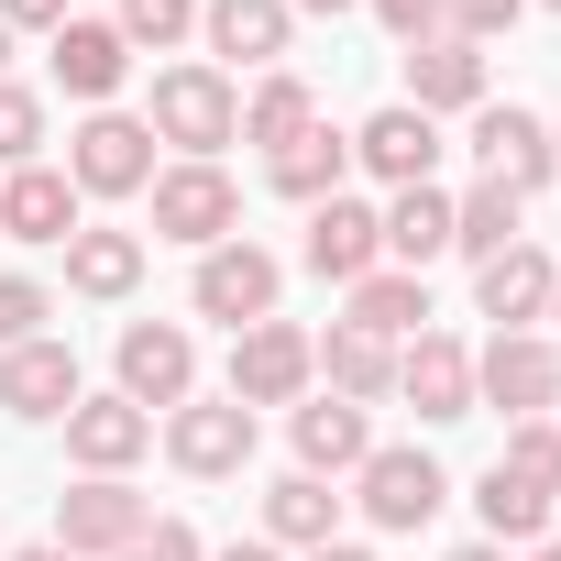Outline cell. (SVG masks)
Masks as SVG:
<instances>
[{"instance_id":"e575fe53","label":"cell","mask_w":561,"mask_h":561,"mask_svg":"<svg viewBox=\"0 0 561 561\" xmlns=\"http://www.w3.org/2000/svg\"><path fill=\"white\" fill-rule=\"evenodd\" d=\"M45 287H34V275H0V353H23V342H45Z\"/></svg>"},{"instance_id":"d6986e66","label":"cell","mask_w":561,"mask_h":561,"mask_svg":"<svg viewBox=\"0 0 561 561\" xmlns=\"http://www.w3.org/2000/svg\"><path fill=\"white\" fill-rule=\"evenodd\" d=\"M122 78H133V45H122V23H78V12H67V23H56V89L111 111V89H122Z\"/></svg>"},{"instance_id":"30bf717a","label":"cell","mask_w":561,"mask_h":561,"mask_svg":"<svg viewBox=\"0 0 561 561\" xmlns=\"http://www.w3.org/2000/svg\"><path fill=\"white\" fill-rule=\"evenodd\" d=\"M187 386H198V342L176 320H133L122 331V397L154 419V408H187Z\"/></svg>"},{"instance_id":"7402d4cb","label":"cell","mask_w":561,"mask_h":561,"mask_svg":"<svg viewBox=\"0 0 561 561\" xmlns=\"http://www.w3.org/2000/svg\"><path fill=\"white\" fill-rule=\"evenodd\" d=\"M287 430H298V473H320V484L331 473H364V451H375V430H364L353 397H309Z\"/></svg>"},{"instance_id":"4dcf8cb0","label":"cell","mask_w":561,"mask_h":561,"mask_svg":"<svg viewBox=\"0 0 561 561\" xmlns=\"http://www.w3.org/2000/svg\"><path fill=\"white\" fill-rule=\"evenodd\" d=\"M517 187H495V176H473V198H451V253H473V264H495L506 242H517Z\"/></svg>"},{"instance_id":"603a6c76","label":"cell","mask_w":561,"mask_h":561,"mask_svg":"<svg viewBox=\"0 0 561 561\" xmlns=\"http://www.w3.org/2000/svg\"><path fill=\"white\" fill-rule=\"evenodd\" d=\"M264 539H275V550H320V539H342V495H331L320 473H275V484H264Z\"/></svg>"},{"instance_id":"c3c4849f","label":"cell","mask_w":561,"mask_h":561,"mask_svg":"<svg viewBox=\"0 0 561 561\" xmlns=\"http://www.w3.org/2000/svg\"><path fill=\"white\" fill-rule=\"evenodd\" d=\"M539 12H561V0H539Z\"/></svg>"},{"instance_id":"d6a6232c","label":"cell","mask_w":561,"mask_h":561,"mask_svg":"<svg viewBox=\"0 0 561 561\" xmlns=\"http://www.w3.org/2000/svg\"><path fill=\"white\" fill-rule=\"evenodd\" d=\"M12 165H45V100L0 78V176H12Z\"/></svg>"},{"instance_id":"4fadbf2b","label":"cell","mask_w":561,"mask_h":561,"mask_svg":"<svg viewBox=\"0 0 561 561\" xmlns=\"http://www.w3.org/2000/svg\"><path fill=\"white\" fill-rule=\"evenodd\" d=\"M550 154H561V144H550V122H528L517 100H506V111H473V165H484L495 187H517V198H528V187H550Z\"/></svg>"},{"instance_id":"60d3db41","label":"cell","mask_w":561,"mask_h":561,"mask_svg":"<svg viewBox=\"0 0 561 561\" xmlns=\"http://www.w3.org/2000/svg\"><path fill=\"white\" fill-rule=\"evenodd\" d=\"M309 561H375V550H364V539H320Z\"/></svg>"},{"instance_id":"484cf974","label":"cell","mask_w":561,"mask_h":561,"mask_svg":"<svg viewBox=\"0 0 561 561\" xmlns=\"http://www.w3.org/2000/svg\"><path fill=\"white\" fill-rule=\"evenodd\" d=\"M67 287L78 298H133L144 287V231H67Z\"/></svg>"},{"instance_id":"ba28073f","label":"cell","mask_w":561,"mask_h":561,"mask_svg":"<svg viewBox=\"0 0 561 561\" xmlns=\"http://www.w3.org/2000/svg\"><path fill=\"white\" fill-rule=\"evenodd\" d=\"M165 462L198 473V484L242 473V462H253V408H231V397H187V408H165Z\"/></svg>"},{"instance_id":"d590c367","label":"cell","mask_w":561,"mask_h":561,"mask_svg":"<svg viewBox=\"0 0 561 561\" xmlns=\"http://www.w3.org/2000/svg\"><path fill=\"white\" fill-rule=\"evenodd\" d=\"M375 23L397 45H430V34H451V0H375Z\"/></svg>"},{"instance_id":"7bdbcfd3","label":"cell","mask_w":561,"mask_h":561,"mask_svg":"<svg viewBox=\"0 0 561 561\" xmlns=\"http://www.w3.org/2000/svg\"><path fill=\"white\" fill-rule=\"evenodd\" d=\"M451 561H506V550H495V539H462V550H451Z\"/></svg>"},{"instance_id":"ffe728a7","label":"cell","mask_w":561,"mask_h":561,"mask_svg":"<svg viewBox=\"0 0 561 561\" xmlns=\"http://www.w3.org/2000/svg\"><path fill=\"white\" fill-rule=\"evenodd\" d=\"M0 408H12V419H67V408H78V353H67V342L0 353Z\"/></svg>"},{"instance_id":"681fc988","label":"cell","mask_w":561,"mask_h":561,"mask_svg":"<svg viewBox=\"0 0 561 561\" xmlns=\"http://www.w3.org/2000/svg\"><path fill=\"white\" fill-rule=\"evenodd\" d=\"M550 144H561V133H550Z\"/></svg>"},{"instance_id":"cb8c5ba5","label":"cell","mask_w":561,"mask_h":561,"mask_svg":"<svg viewBox=\"0 0 561 561\" xmlns=\"http://www.w3.org/2000/svg\"><path fill=\"white\" fill-rule=\"evenodd\" d=\"M264 176H275V198H298V209H320V198H342V176H353V144L331 133V122H309L287 154H264Z\"/></svg>"},{"instance_id":"4316f807","label":"cell","mask_w":561,"mask_h":561,"mask_svg":"<svg viewBox=\"0 0 561 561\" xmlns=\"http://www.w3.org/2000/svg\"><path fill=\"white\" fill-rule=\"evenodd\" d=\"M473 517H484V539H495V550H539V539H550V495H539V484H517L506 462H484Z\"/></svg>"},{"instance_id":"ab89813d","label":"cell","mask_w":561,"mask_h":561,"mask_svg":"<svg viewBox=\"0 0 561 561\" xmlns=\"http://www.w3.org/2000/svg\"><path fill=\"white\" fill-rule=\"evenodd\" d=\"M209 561H275V539H231V550H209Z\"/></svg>"},{"instance_id":"3957f363","label":"cell","mask_w":561,"mask_h":561,"mask_svg":"<svg viewBox=\"0 0 561 561\" xmlns=\"http://www.w3.org/2000/svg\"><path fill=\"white\" fill-rule=\"evenodd\" d=\"M67 187H78V198H144V187H154V133H144L133 111H89V122L67 133Z\"/></svg>"},{"instance_id":"277c9868","label":"cell","mask_w":561,"mask_h":561,"mask_svg":"<svg viewBox=\"0 0 561 561\" xmlns=\"http://www.w3.org/2000/svg\"><path fill=\"white\" fill-rule=\"evenodd\" d=\"M473 408H506V430H517V419H550V408H561V353H550L539 331H495V342L473 353Z\"/></svg>"},{"instance_id":"7dc6e473","label":"cell","mask_w":561,"mask_h":561,"mask_svg":"<svg viewBox=\"0 0 561 561\" xmlns=\"http://www.w3.org/2000/svg\"><path fill=\"white\" fill-rule=\"evenodd\" d=\"M550 320H561V275H550Z\"/></svg>"},{"instance_id":"6da1fadb","label":"cell","mask_w":561,"mask_h":561,"mask_svg":"<svg viewBox=\"0 0 561 561\" xmlns=\"http://www.w3.org/2000/svg\"><path fill=\"white\" fill-rule=\"evenodd\" d=\"M144 133H154V144H176L187 165H209L220 144H242V89H231L220 67H165V78H154Z\"/></svg>"},{"instance_id":"f1b7e54d","label":"cell","mask_w":561,"mask_h":561,"mask_svg":"<svg viewBox=\"0 0 561 561\" xmlns=\"http://www.w3.org/2000/svg\"><path fill=\"white\" fill-rule=\"evenodd\" d=\"M309 364L331 375V397H397V342H375V331H331V342H309Z\"/></svg>"},{"instance_id":"ac0fdd59","label":"cell","mask_w":561,"mask_h":561,"mask_svg":"<svg viewBox=\"0 0 561 561\" xmlns=\"http://www.w3.org/2000/svg\"><path fill=\"white\" fill-rule=\"evenodd\" d=\"M550 275H561V264H550L539 242H506L495 264H473V298H484L495 331H528V320H550Z\"/></svg>"},{"instance_id":"52a82bcc","label":"cell","mask_w":561,"mask_h":561,"mask_svg":"<svg viewBox=\"0 0 561 561\" xmlns=\"http://www.w3.org/2000/svg\"><path fill=\"white\" fill-rule=\"evenodd\" d=\"M309 331H287V320H253V331H231V408H298L309 397Z\"/></svg>"},{"instance_id":"f6af8a7d","label":"cell","mask_w":561,"mask_h":561,"mask_svg":"<svg viewBox=\"0 0 561 561\" xmlns=\"http://www.w3.org/2000/svg\"><path fill=\"white\" fill-rule=\"evenodd\" d=\"M528 561H561V539H539V550H528Z\"/></svg>"},{"instance_id":"d4e9b609","label":"cell","mask_w":561,"mask_h":561,"mask_svg":"<svg viewBox=\"0 0 561 561\" xmlns=\"http://www.w3.org/2000/svg\"><path fill=\"white\" fill-rule=\"evenodd\" d=\"M375 220H386V264H397V275H419V264L451 253V198H440V187H397Z\"/></svg>"},{"instance_id":"f35d334b","label":"cell","mask_w":561,"mask_h":561,"mask_svg":"<svg viewBox=\"0 0 561 561\" xmlns=\"http://www.w3.org/2000/svg\"><path fill=\"white\" fill-rule=\"evenodd\" d=\"M0 23H12V34H56V23H67V0H0Z\"/></svg>"},{"instance_id":"836d02e7","label":"cell","mask_w":561,"mask_h":561,"mask_svg":"<svg viewBox=\"0 0 561 561\" xmlns=\"http://www.w3.org/2000/svg\"><path fill=\"white\" fill-rule=\"evenodd\" d=\"M176 34H198V0H122V45H176Z\"/></svg>"},{"instance_id":"9c48e42d","label":"cell","mask_w":561,"mask_h":561,"mask_svg":"<svg viewBox=\"0 0 561 561\" xmlns=\"http://www.w3.org/2000/svg\"><path fill=\"white\" fill-rule=\"evenodd\" d=\"M353 484H364V517H375V528H430V517L451 506V473H440L419 440L364 451V473H353Z\"/></svg>"},{"instance_id":"ee69618b","label":"cell","mask_w":561,"mask_h":561,"mask_svg":"<svg viewBox=\"0 0 561 561\" xmlns=\"http://www.w3.org/2000/svg\"><path fill=\"white\" fill-rule=\"evenodd\" d=\"M287 12H353V0H287Z\"/></svg>"},{"instance_id":"b9f144b4","label":"cell","mask_w":561,"mask_h":561,"mask_svg":"<svg viewBox=\"0 0 561 561\" xmlns=\"http://www.w3.org/2000/svg\"><path fill=\"white\" fill-rule=\"evenodd\" d=\"M12 561H78V550H56V539H34V550H12Z\"/></svg>"},{"instance_id":"8992f818","label":"cell","mask_w":561,"mask_h":561,"mask_svg":"<svg viewBox=\"0 0 561 561\" xmlns=\"http://www.w3.org/2000/svg\"><path fill=\"white\" fill-rule=\"evenodd\" d=\"M144 528H154V506H144L122 473H89V484H67V495H56V550H78V561H89V550H100V561H122Z\"/></svg>"},{"instance_id":"5bb4252c","label":"cell","mask_w":561,"mask_h":561,"mask_svg":"<svg viewBox=\"0 0 561 561\" xmlns=\"http://www.w3.org/2000/svg\"><path fill=\"white\" fill-rule=\"evenodd\" d=\"M198 34H209V56H231V67H287L298 12H287V0H198Z\"/></svg>"},{"instance_id":"8d00e7d4","label":"cell","mask_w":561,"mask_h":561,"mask_svg":"<svg viewBox=\"0 0 561 561\" xmlns=\"http://www.w3.org/2000/svg\"><path fill=\"white\" fill-rule=\"evenodd\" d=\"M517 12H528V0H451V34L462 45H495V34H517Z\"/></svg>"},{"instance_id":"5b68a950","label":"cell","mask_w":561,"mask_h":561,"mask_svg":"<svg viewBox=\"0 0 561 561\" xmlns=\"http://www.w3.org/2000/svg\"><path fill=\"white\" fill-rule=\"evenodd\" d=\"M144 198H154V242H198V253H209V242L242 231V187H231L220 165H154Z\"/></svg>"},{"instance_id":"7c38bea8","label":"cell","mask_w":561,"mask_h":561,"mask_svg":"<svg viewBox=\"0 0 561 561\" xmlns=\"http://www.w3.org/2000/svg\"><path fill=\"white\" fill-rule=\"evenodd\" d=\"M298 253H309V275H331V287H364V275L386 264V220H375L364 198H320Z\"/></svg>"},{"instance_id":"74e56055","label":"cell","mask_w":561,"mask_h":561,"mask_svg":"<svg viewBox=\"0 0 561 561\" xmlns=\"http://www.w3.org/2000/svg\"><path fill=\"white\" fill-rule=\"evenodd\" d=\"M122 561H209V550H198V528H187V517H154V528H144Z\"/></svg>"},{"instance_id":"2e32d148","label":"cell","mask_w":561,"mask_h":561,"mask_svg":"<svg viewBox=\"0 0 561 561\" xmlns=\"http://www.w3.org/2000/svg\"><path fill=\"white\" fill-rule=\"evenodd\" d=\"M353 165H375L386 187H430V165H440V122L397 100V111H375V122L353 133Z\"/></svg>"},{"instance_id":"f546056e","label":"cell","mask_w":561,"mask_h":561,"mask_svg":"<svg viewBox=\"0 0 561 561\" xmlns=\"http://www.w3.org/2000/svg\"><path fill=\"white\" fill-rule=\"evenodd\" d=\"M320 122V100H309V78H287V67H264V89L242 100V144H264V154H287L298 133Z\"/></svg>"},{"instance_id":"7a4b0ae2","label":"cell","mask_w":561,"mask_h":561,"mask_svg":"<svg viewBox=\"0 0 561 561\" xmlns=\"http://www.w3.org/2000/svg\"><path fill=\"white\" fill-rule=\"evenodd\" d=\"M275 287H287V264H275L264 242H209L198 253V275H187V309L198 320H231V331H253V320H275Z\"/></svg>"},{"instance_id":"bcb514c9","label":"cell","mask_w":561,"mask_h":561,"mask_svg":"<svg viewBox=\"0 0 561 561\" xmlns=\"http://www.w3.org/2000/svg\"><path fill=\"white\" fill-rule=\"evenodd\" d=\"M0 67H12V23H0Z\"/></svg>"},{"instance_id":"44dd1931","label":"cell","mask_w":561,"mask_h":561,"mask_svg":"<svg viewBox=\"0 0 561 561\" xmlns=\"http://www.w3.org/2000/svg\"><path fill=\"white\" fill-rule=\"evenodd\" d=\"M0 231H12V242H67L78 231L67 165H12V176H0Z\"/></svg>"},{"instance_id":"1f68e13d","label":"cell","mask_w":561,"mask_h":561,"mask_svg":"<svg viewBox=\"0 0 561 561\" xmlns=\"http://www.w3.org/2000/svg\"><path fill=\"white\" fill-rule=\"evenodd\" d=\"M495 462H506V473H517V484H539V495H550V506H561V430H550V419H517V430H506V451H495Z\"/></svg>"},{"instance_id":"8fae6325","label":"cell","mask_w":561,"mask_h":561,"mask_svg":"<svg viewBox=\"0 0 561 561\" xmlns=\"http://www.w3.org/2000/svg\"><path fill=\"white\" fill-rule=\"evenodd\" d=\"M397 397L430 419V430H451V419H473V353L451 342V331H419L408 353H397Z\"/></svg>"},{"instance_id":"83f0119b","label":"cell","mask_w":561,"mask_h":561,"mask_svg":"<svg viewBox=\"0 0 561 561\" xmlns=\"http://www.w3.org/2000/svg\"><path fill=\"white\" fill-rule=\"evenodd\" d=\"M342 331H375V342H419L430 331V287L419 275H397V264H375L364 287H353V320Z\"/></svg>"},{"instance_id":"e0dca14e","label":"cell","mask_w":561,"mask_h":561,"mask_svg":"<svg viewBox=\"0 0 561 561\" xmlns=\"http://www.w3.org/2000/svg\"><path fill=\"white\" fill-rule=\"evenodd\" d=\"M67 451H78L89 473H133V462L154 451V419H144L133 397H78V408H67Z\"/></svg>"},{"instance_id":"9a60e30c","label":"cell","mask_w":561,"mask_h":561,"mask_svg":"<svg viewBox=\"0 0 561 561\" xmlns=\"http://www.w3.org/2000/svg\"><path fill=\"white\" fill-rule=\"evenodd\" d=\"M408 111H484V45H462V34H430V45H408Z\"/></svg>"}]
</instances>
